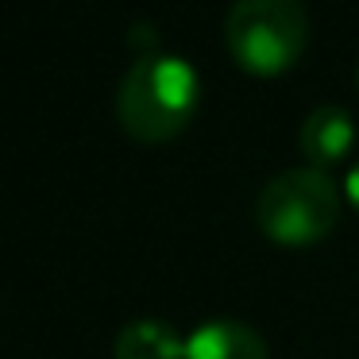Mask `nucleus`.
<instances>
[{
    "instance_id": "obj_7",
    "label": "nucleus",
    "mask_w": 359,
    "mask_h": 359,
    "mask_svg": "<svg viewBox=\"0 0 359 359\" xmlns=\"http://www.w3.org/2000/svg\"><path fill=\"white\" fill-rule=\"evenodd\" d=\"M344 194H348V197H351V205L359 209V163L351 166V170H348V178H344Z\"/></svg>"
},
{
    "instance_id": "obj_3",
    "label": "nucleus",
    "mask_w": 359,
    "mask_h": 359,
    "mask_svg": "<svg viewBox=\"0 0 359 359\" xmlns=\"http://www.w3.org/2000/svg\"><path fill=\"white\" fill-rule=\"evenodd\" d=\"M340 220V186L317 166H290L274 174L255 197V224L274 243H302L325 240Z\"/></svg>"
},
{
    "instance_id": "obj_6",
    "label": "nucleus",
    "mask_w": 359,
    "mask_h": 359,
    "mask_svg": "<svg viewBox=\"0 0 359 359\" xmlns=\"http://www.w3.org/2000/svg\"><path fill=\"white\" fill-rule=\"evenodd\" d=\"M116 359H186V336L158 317H135L116 336Z\"/></svg>"
},
{
    "instance_id": "obj_5",
    "label": "nucleus",
    "mask_w": 359,
    "mask_h": 359,
    "mask_svg": "<svg viewBox=\"0 0 359 359\" xmlns=\"http://www.w3.org/2000/svg\"><path fill=\"white\" fill-rule=\"evenodd\" d=\"M186 359H271L266 340L236 317H212L186 336Z\"/></svg>"
},
{
    "instance_id": "obj_4",
    "label": "nucleus",
    "mask_w": 359,
    "mask_h": 359,
    "mask_svg": "<svg viewBox=\"0 0 359 359\" xmlns=\"http://www.w3.org/2000/svg\"><path fill=\"white\" fill-rule=\"evenodd\" d=\"M355 143V120L344 104H317L309 116L302 120V132H297V147L309 158V166L325 170L336 166Z\"/></svg>"
},
{
    "instance_id": "obj_2",
    "label": "nucleus",
    "mask_w": 359,
    "mask_h": 359,
    "mask_svg": "<svg viewBox=\"0 0 359 359\" xmlns=\"http://www.w3.org/2000/svg\"><path fill=\"white\" fill-rule=\"evenodd\" d=\"M224 43L236 66L255 78H278L309 43L302 0H236L224 20Z\"/></svg>"
},
{
    "instance_id": "obj_1",
    "label": "nucleus",
    "mask_w": 359,
    "mask_h": 359,
    "mask_svg": "<svg viewBox=\"0 0 359 359\" xmlns=\"http://www.w3.org/2000/svg\"><path fill=\"white\" fill-rule=\"evenodd\" d=\"M201 101V78L182 55H143L120 81L116 116L124 132L140 143L174 140L194 120Z\"/></svg>"
},
{
    "instance_id": "obj_8",
    "label": "nucleus",
    "mask_w": 359,
    "mask_h": 359,
    "mask_svg": "<svg viewBox=\"0 0 359 359\" xmlns=\"http://www.w3.org/2000/svg\"><path fill=\"white\" fill-rule=\"evenodd\" d=\"M355 89H359V62H355Z\"/></svg>"
}]
</instances>
